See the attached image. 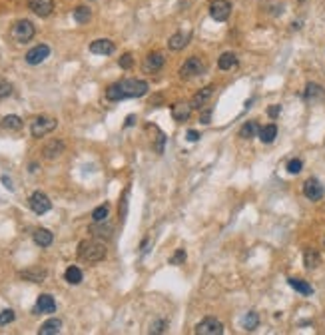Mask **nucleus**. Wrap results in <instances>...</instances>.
Instances as JSON below:
<instances>
[{"label":"nucleus","mask_w":325,"mask_h":335,"mask_svg":"<svg viewBox=\"0 0 325 335\" xmlns=\"http://www.w3.org/2000/svg\"><path fill=\"white\" fill-rule=\"evenodd\" d=\"M148 82L138 80V78H126L120 82H114L106 88V100L110 102H120L126 98H142L148 94Z\"/></svg>","instance_id":"nucleus-1"},{"label":"nucleus","mask_w":325,"mask_h":335,"mask_svg":"<svg viewBox=\"0 0 325 335\" xmlns=\"http://www.w3.org/2000/svg\"><path fill=\"white\" fill-rule=\"evenodd\" d=\"M78 258L86 263H98L106 258V246L98 239H84L78 244Z\"/></svg>","instance_id":"nucleus-2"},{"label":"nucleus","mask_w":325,"mask_h":335,"mask_svg":"<svg viewBox=\"0 0 325 335\" xmlns=\"http://www.w3.org/2000/svg\"><path fill=\"white\" fill-rule=\"evenodd\" d=\"M36 34V28L30 20H18L12 28H10V38L16 42V44H24V42H30Z\"/></svg>","instance_id":"nucleus-3"},{"label":"nucleus","mask_w":325,"mask_h":335,"mask_svg":"<svg viewBox=\"0 0 325 335\" xmlns=\"http://www.w3.org/2000/svg\"><path fill=\"white\" fill-rule=\"evenodd\" d=\"M56 126H58V122L54 120V118H48V116H38V118L32 122V126H30V132H32V136H34V138H44L46 134H50V132H54V130H56Z\"/></svg>","instance_id":"nucleus-4"},{"label":"nucleus","mask_w":325,"mask_h":335,"mask_svg":"<svg viewBox=\"0 0 325 335\" xmlns=\"http://www.w3.org/2000/svg\"><path fill=\"white\" fill-rule=\"evenodd\" d=\"M232 14V4L230 0H211L209 4V16L215 22H226Z\"/></svg>","instance_id":"nucleus-5"},{"label":"nucleus","mask_w":325,"mask_h":335,"mask_svg":"<svg viewBox=\"0 0 325 335\" xmlns=\"http://www.w3.org/2000/svg\"><path fill=\"white\" fill-rule=\"evenodd\" d=\"M198 335H222L224 333V323L215 317H205L196 325Z\"/></svg>","instance_id":"nucleus-6"},{"label":"nucleus","mask_w":325,"mask_h":335,"mask_svg":"<svg viewBox=\"0 0 325 335\" xmlns=\"http://www.w3.org/2000/svg\"><path fill=\"white\" fill-rule=\"evenodd\" d=\"M28 206H30V210H32L34 214L42 216V214L50 212L52 202H50V198H48L46 194H42V191H34V194L28 198Z\"/></svg>","instance_id":"nucleus-7"},{"label":"nucleus","mask_w":325,"mask_h":335,"mask_svg":"<svg viewBox=\"0 0 325 335\" xmlns=\"http://www.w3.org/2000/svg\"><path fill=\"white\" fill-rule=\"evenodd\" d=\"M303 194H305V198H307V200L317 202V200H321V198H323L325 187H323V184H321L317 178H309V180L303 184Z\"/></svg>","instance_id":"nucleus-8"},{"label":"nucleus","mask_w":325,"mask_h":335,"mask_svg":"<svg viewBox=\"0 0 325 335\" xmlns=\"http://www.w3.org/2000/svg\"><path fill=\"white\" fill-rule=\"evenodd\" d=\"M48 56H50V48H48L46 44H38V46L30 48V50L26 52L24 60H26L30 66H38V64H42Z\"/></svg>","instance_id":"nucleus-9"},{"label":"nucleus","mask_w":325,"mask_h":335,"mask_svg":"<svg viewBox=\"0 0 325 335\" xmlns=\"http://www.w3.org/2000/svg\"><path fill=\"white\" fill-rule=\"evenodd\" d=\"M203 72V62L198 58V56H192V58H188L184 64H182V68H180V76L186 80V78H194V76H200Z\"/></svg>","instance_id":"nucleus-10"},{"label":"nucleus","mask_w":325,"mask_h":335,"mask_svg":"<svg viewBox=\"0 0 325 335\" xmlns=\"http://www.w3.org/2000/svg\"><path fill=\"white\" fill-rule=\"evenodd\" d=\"M164 62H166V58H164V54H162V52H150L146 56L142 68H144L146 74H156V72H160L162 68H164Z\"/></svg>","instance_id":"nucleus-11"},{"label":"nucleus","mask_w":325,"mask_h":335,"mask_svg":"<svg viewBox=\"0 0 325 335\" xmlns=\"http://www.w3.org/2000/svg\"><path fill=\"white\" fill-rule=\"evenodd\" d=\"M114 50H116L114 42H112V40H108V38H98V40L90 42V52H92V54L110 56V54H114Z\"/></svg>","instance_id":"nucleus-12"},{"label":"nucleus","mask_w":325,"mask_h":335,"mask_svg":"<svg viewBox=\"0 0 325 335\" xmlns=\"http://www.w3.org/2000/svg\"><path fill=\"white\" fill-rule=\"evenodd\" d=\"M28 8L40 16V18H46L52 14L54 10V0H28Z\"/></svg>","instance_id":"nucleus-13"},{"label":"nucleus","mask_w":325,"mask_h":335,"mask_svg":"<svg viewBox=\"0 0 325 335\" xmlns=\"http://www.w3.org/2000/svg\"><path fill=\"white\" fill-rule=\"evenodd\" d=\"M303 98L307 100V102H323L325 100V88L323 86H319V84H313V82H309L307 86H305V90H303Z\"/></svg>","instance_id":"nucleus-14"},{"label":"nucleus","mask_w":325,"mask_h":335,"mask_svg":"<svg viewBox=\"0 0 325 335\" xmlns=\"http://www.w3.org/2000/svg\"><path fill=\"white\" fill-rule=\"evenodd\" d=\"M54 311H56V301H54V298L48 296V294L38 296L36 305H34V313H54Z\"/></svg>","instance_id":"nucleus-15"},{"label":"nucleus","mask_w":325,"mask_h":335,"mask_svg":"<svg viewBox=\"0 0 325 335\" xmlns=\"http://www.w3.org/2000/svg\"><path fill=\"white\" fill-rule=\"evenodd\" d=\"M62 152H64V142H62V140H52V142H48L46 146H44V150H42V154H44L46 160H56Z\"/></svg>","instance_id":"nucleus-16"},{"label":"nucleus","mask_w":325,"mask_h":335,"mask_svg":"<svg viewBox=\"0 0 325 335\" xmlns=\"http://www.w3.org/2000/svg\"><path fill=\"white\" fill-rule=\"evenodd\" d=\"M211 96H213V86H205V88H202V90L194 96L190 104H192L194 110H202V108L205 106V102L211 98Z\"/></svg>","instance_id":"nucleus-17"},{"label":"nucleus","mask_w":325,"mask_h":335,"mask_svg":"<svg viewBox=\"0 0 325 335\" xmlns=\"http://www.w3.org/2000/svg\"><path fill=\"white\" fill-rule=\"evenodd\" d=\"M192 104H186V102H176L172 106V118L176 122H186L190 116H192Z\"/></svg>","instance_id":"nucleus-18"},{"label":"nucleus","mask_w":325,"mask_h":335,"mask_svg":"<svg viewBox=\"0 0 325 335\" xmlns=\"http://www.w3.org/2000/svg\"><path fill=\"white\" fill-rule=\"evenodd\" d=\"M188 42H190V34L188 32H176V34H172L170 36V40H168V48L170 50H182V48H186L188 46Z\"/></svg>","instance_id":"nucleus-19"},{"label":"nucleus","mask_w":325,"mask_h":335,"mask_svg":"<svg viewBox=\"0 0 325 335\" xmlns=\"http://www.w3.org/2000/svg\"><path fill=\"white\" fill-rule=\"evenodd\" d=\"M60 331H62V321H60L58 317H52V319L44 321V323L40 325V329H38L40 335H56V333H60Z\"/></svg>","instance_id":"nucleus-20"},{"label":"nucleus","mask_w":325,"mask_h":335,"mask_svg":"<svg viewBox=\"0 0 325 335\" xmlns=\"http://www.w3.org/2000/svg\"><path fill=\"white\" fill-rule=\"evenodd\" d=\"M46 269H42V267H30V269H24V271H20V277L22 279H26V281H32V283H42L44 279H46Z\"/></svg>","instance_id":"nucleus-21"},{"label":"nucleus","mask_w":325,"mask_h":335,"mask_svg":"<svg viewBox=\"0 0 325 335\" xmlns=\"http://www.w3.org/2000/svg\"><path fill=\"white\" fill-rule=\"evenodd\" d=\"M112 231H114V227H112L110 223H106V222H94V223L90 225V233L96 235V237L108 239V237L112 235Z\"/></svg>","instance_id":"nucleus-22"},{"label":"nucleus","mask_w":325,"mask_h":335,"mask_svg":"<svg viewBox=\"0 0 325 335\" xmlns=\"http://www.w3.org/2000/svg\"><path fill=\"white\" fill-rule=\"evenodd\" d=\"M303 263H305L307 269L319 267V265H321V254H319L317 250H313V248H307V250L303 252Z\"/></svg>","instance_id":"nucleus-23"},{"label":"nucleus","mask_w":325,"mask_h":335,"mask_svg":"<svg viewBox=\"0 0 325 335\" xmlns=\"http://www.w3.org/2000/svg\"><path fill=\"white\" fill-rule=\"evenodd\" d=\"M52 239H54L52 231H48V229H44V227H40V229L34 231V244L40 246V248H48V246L52 244Z\"/></svg>","instance_id":"nucleus-24"},{"label":"nucleus","mask_w":325,"mask_h":335,"mask_svg":"<svg viewBox=\"0 0 325 335\" xmlns=\"http://www.w3.org/2000/svg\"><path fill=\"white\" fill-rule=\"evenodd\" d=\"M276 136H278V126L276 124H267V126L259 128V140L263 144H272L276 140Z\"/></svg>","instance_id":"nucleus-25"},{"label":"nucleus","mask_w":325,"mask_h":335,"mask_svg":"<svg viewBox=\"0 0 325 335\" xmlns=\"http://www.w3.org/2000/svg\"><path fill=\"white\" fill-rule=\"evenodd\" d=\"M287 283L293 287L295 292H299V294H303V296H311L313 294V287L307 283V281H303V279H295V277H289L287 279Z\"/></svg>","instance_id":"nucleus-26"},{"label":"nucleus","mask_w":325,"mask_h":335,"mask_svg":"<svg viewBox=\"0 0 325 335\" xmlns=\"http://www.w3.org/2000/svg\"><path fill=\"white\" fill-rule=\"evenodd\" d=\"M72 16H74V20H76L78 24H86V22L92 20V10H90L88 6H76L74 12H72Z\"/></svg>","instance_id":"nucleus-27"},{"label":"nucleus","mask_w":325,"mask_h":335,"mask_svg":"<svg viewBox=\"0 0 325 335\" xmlns=\"http://www.w3.org/2000/svg\"><path fill=\"white\" fill-rule=\"evenodd\" d=\"M255 134H259V126H257V122H245L244 126H242V130H240V138H244V140H251V138H255Z\"/></svg>","instance_id":"nucleus-28"},{"label":"nucleus","mask_w":325,"mask_h":335,"mask_svg":"<svg viewBox=\"0 0 325 335\" xmlns=\"http://www.w3.org/2000/svg\"><path fill=\"white\" fill-rule=\"evenodd\" d=\"M236 64H238V56H236L234 52H224V54L220 56V60H218L220 70H230V68H234Z\"/></svg>","instance_id":"nucleus-29"},{"label":"nucleus","mask_w":325,"mask_h":335,"mask_svg":"<svg viewBox=\"0 0 325 335\" xmlns=\"http://www.w3.org/2000/svg\"><path fill=\"white\" fill-rule=\"evenodd\" d=\"M64 279H66L70 285H78V283L82 281V269L76 267V265H70V267L66 269V273H64Z\"/></svg>","instance_id":"nucleus-30"},{"label":"nucleus","mask_w":325,"mask_h":335,"mask_svg":"<svg viewBox=\"0 0 325 335\" xmlns=\"http://www.w3.org/2000/svg\"><path fill=\"white\" fill-rule=\"evenodd\" d=\"M2 128H4V130H12V132H16V130H20V128H22V118H18V116H14V114L4 116V118H2Z\"/></svg>","instance_id":"nucleus-31"},{"label":"nucleus","mask_w":325,"mask_h":335,"mask_svg":"<svg viewBox=\"0 0 325 335\" xmlns=\"http://www.w3.org/2000/svg\"><path fill=\"white\" fill-rule=\"evenodd\" d=\"M242 323H244V329L253 331V329L257 327V323H259V315H257L255 311H249V313H245V317L242 319Z\"/></svg>","instance_id":"nucleus-32"},{"label":"nucleus","mask_w":325,"mask_h":335,"mask_svg":"<svg viewBox=\"0 0 325 335\" xmlns=\"http://www.w3.org/2000/svg\"><path fill=\"white\" fill-rule=\"evenodd\" d=\"M108 214H110V206L102 204V206H98V208L92 212V220H94V222H106V220H108Z\"/></svg>","instance_id":"nucleus-33"},{"label":"nucleus","mask_w":325,"mask_h":335,"mask_svg":"<svg viewBox=\"0 0 325 335\" xmlns=\"http://www.w3.org/2000/svg\"><path fill=\"white\" fill-rule=\"evenodd\" d=\"M118 66H120L122 70H130V68L134 66V56H132L130 52H126V54H122V58L118 60Z\"/></svg>","instance_id":"nucleus-34"},{"label":"nucleus","mask_w":325,"mask_h":335,"mask_svg":"<svg viewBox=\"0 0 325 335\" xmlns=\"http://www.w3.org/2000/svg\"><path fill=\"white\" fill-rule=\"evenodd\" d=\"M301 168H303V162H301L299 158H293V160L287 162V172H289V174H299Z\"/></svg>","instance_id":"nucleus-35"},{"label":"nucleus","mask_w":325,"mask_h":335,"mask_svg":"<svg viewBox=\"0 0 325 335\" xmlns=\"http://www.w3.org/2000/svg\"><path fill=\"white\" fill-rule=\"evenodd\" d=\"M166 327H168V321H166V319H158V321H154V323H152L150 333H164V331H166Z\"/></svg>","instance_id":"nucleus-36"},{"label":"nucleus","mask_w":325,"mask_h":335,"mask_svg":"<svg viewBox=\"0 0 325 335\" xmlns=\"http://www.w3.org/2000/svg\"><path fill=\"white\" fill-rule=\"evenodd\" d=\"M14 311L12 309H4V311H0V325H8V323H12L14 321Z\"/></svg>","instance_id":"nucleus-37"},{"label":"nucleus","mask_w":325,"mask_h":335,"mask_svg":"<svg viewBox=\"0 0 325 335\" xmlns=\"http://www.w3.org/2000/svg\"><path fill=\"white\" fill-rule=\"evenodd\" d=\"M186 261V250H176V254L170 258V263L172 265H180Z\"/></svg>","instance_id":"nucleus-38"},{"label":"nucleus","mask_w":325,"mask_h":335,"mask_svg":"<svg viewBox=\"0 0 325 335\" xmlns=\"http://www.w3.org/2000/svg\"><path fill=\"white\" fill-rule=\"evenodd\" d=\"M10 94H12V84L10 82H0V100L8 98Z\"/></svg>","instance_id":"nucleus-39"},{"label":"nucleus","mask_w":325,"mask_h":335,"mask_svg":"<svg viewBox=\"0 0 325 335\" xmlns=\"http://www.w3.org/2000/svg\"><path fill=\"white\" fill-rule=\"evenodd\" d=\"M164 144H166V136L158 130V144H156V152H158V154L164 152Z\"/></svg>","instance_id":"nucleus-40"},{"label":"nucleus","mask_w":325,"mask_h":335,"mask_svg":"<svg viewBox=\"0 0 325 335\" xmlns=\"http://www.w3.org/2000/svg\"><path fill=\"white\" fill-rule=\"evenodd\" d=\"M200 122H202V124H209V122H211V108H207V110H203V112L200 114Z\"/></svg>","instance_id":"nucleus-41"},{"label":"nucleus","mask_w":325,"mask_h":335,"mask_svg":"<svg viewBox=\"0 0 325 335\" xmlns=\"http://www.w3.org/2000/svg\"><path fill=\"white\" fill-rule=\"evenodd\" d=\"M280 112H282V106H278V104H276V106H272V108H267V114L272 116V118H278V116H280Z\"/></svg>","instance_id":"nucleus-42"},{"label":"nucleus","mask_w":325,"mask_h":335,"mask_svg":"<svg viewBox=\"0 0 325 335\" xmlns=\"http://www.w3.org/2000/svg\"><path fill=\"white\" fill-rule=\"evenodd\" d=\"M198 138H200V134H198L196 130H190V132H188V140H190V142H198Z\"/></svg>","instance_id":"nucleus-43"},{"label":"nucleus","mask_w":325,"mask_h":335,"mask_svg":"<svg viewBox=\"0 0 325 335\" xmlns=\"http://www.w3.org/2000/svg\"><path fill=\"white\" fill-rule=\"evenodd\" d=\"M2 184H4V186L10 189V191L14 189V186H12V182H10V178H8V176H2Z\"/></svg>","instance_id":"nucleus-44"},{"label":"nucleus","mask_w":325,"mask_h":335,"mask_svg":"<svg viewBox=\"0 0 325 335\" xmlns=\"http://www.w3.org/2000/svg\"><path fill=\"white\" fill-rule=\"evenodd\" d=\"M134 122H136V116H128V118H126V124H124V126H126V128H130V126H132Z\"/></svg>","instance_id":"nucleus-45"},{"label":"nucleus","mask_w":325,"mask_h":335,"mask_svg":"<svg viewBox=\"0 0 325 335\" xmlns=\"http://www.w3.org/2000/svg\"><path fill=\"white\" fill-rule=\"evenodd\" d=\"M323 244H325V239H323Z\"/></svg>","instance_id":"nucleus-46"},{"label":"nucleus","mask_w":325,"mask_h":335,"mask_svg":"<svg viewBox=\"0 0 325 335\" xmlns=\"http://www.w3.org/2000/svg\"><path fill=\"white\" fill-rule=\"evenodd\" d=\"M299 2H301V0H299Z\"/></svg>","instance_id":"nucleus-47"}]
</instances>
